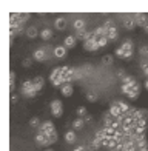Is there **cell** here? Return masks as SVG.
I'll return each instance as SVG.
<instances>
[{"mask_svg": "<svg viewBox=\"0 0 148 151\" xmlns=\"http://www.w3.org/2000/svg\"><path fill=\"white\" fill-rule=\"evenodd\" d=\"M39 133L48 137V143H50V145H52V143L57 142V133H56L54 123H52L51 120L43 122L42 125H40V128H39Z\"/></svg>", "mask_w": 148, "mask_h": 151, "instance_id": "cell-1", "label": "cell"}, {"mask_svg": "<svg viewBox=\"0 0 148 151\" xmlns=\"http://www.w3.org/2000/svg\"><path fill=\"white\" fill-rule=\"evenodd\" d=\"M20 93H22L23 97H36L39 91L32 85V80H25L22 83V88H20Z\"/></svg>", "mask_w": 148, "mask_h": 151, "instance_id": "cell-2", "label": "cell"}, {"mask_svg": "<svg viewBox=\"0 0 148 151\" xmlns=\"http://www.w3.org/2000/svg\"><path fill=\"white\" fill-rule=\"evenodd\" d=\"M97 36L94 34V36L91 37V39H88L86 42H83V48L86 51H91V52H94V51H97L99 50V45H97Z\"/></svg>", "mask_w": 148, "mask_h": 151, "instance_id": "cell-3", "label": "cell"}, {"mask_svg": "<svg viewBox=\"0 0 148 151\" xmlns=\"http://www.w3.org/2000/svg\"><path fill=\"white\" fill-rule=\"evenodd\" d=\"M51 113L54 117H60L63 113V104L60 100H52L51 102Z\"/></svg>", "mask_w": 148, "mask_h": 151, "instance_id": "cell-4", "label": "cell"}, {"mask_svg": "<svg viewBox=\"0 0 148 151\" xmlns=\"http://www.w3.org/2000/svg\"><path fill=\"white\" fill-rule=\"evenodd\" d=\"M134 19H136L137 26H142V28H147V26H148V16L144 14V12H139V14H136V16H134Z\"/></svg>", "mask_w": 148, "mask_h": 151, "instance_id": "cell-5", "label": "cell"}, {"mask_svg": "<svg viewBox=\"0 0 148 151\" xmlns=\"http://www.w3.org/2000/svg\"><path fill=\"white\" fill-rule=\"evenodd\" d=\"M73 85L71 83H65V85H62L60 86V93H62V96L63 97H70V96H73Z\"/></svg>", "mask_w": 148, "mask_h": 151, "instance_id": "cell-6", "label": "cell"}, {"mask_svg": "<svg viewBox=\"0 0 148 151\" xmlns=\"http://www.w3.org/2000/svg\"><path fill=\"white\" fill-rule=\"evenodd\" d=\"M136 25H137V23H136V19H134V16H133V17H125V20H124L125 29L131 31V29H134V26H136Z\"/></svg>", "mask_w": 148, "mask_h": 151, "instance_id": "cell-7", "label": "cell"}, {"mask_svg": "<svg viewBox=\"0 0 148 151\" xmlns=\"http://www.w3.org/2000/svg\"><path fill=\"white\" fill-rule=\"evenodd\" d=\"M65 140H66V143H70V145L76 143V140H77L76 131H74V129H70V131H66V134H65Z\"/></svg>", "mask_w": 148, "mask_h": 151, "instance_id": "cell-8", "label": "cell"}, {"mask_svg": "<svg viewBox=\"0 0 148 151\" xmlns=\"http://www.w3.org/2000/svg\"><path fill=\"white\" fill-rule=\"evenodd\" d=\"M66 54H68V51H66L65 46H56V48H54V56H56L57 59H65Z\"/></svg>", "mask_w": 148, "mask_h": 151, "instance_id": "cell-9", "label": "cell"}, {"mask_svg": "<svg viewBox=\"0 0 148 151\" xmlns=\"http://www.w3.org/2000/svg\"><path fill=\"white\" fill-rule=\"evenodd\" d=\"M36 143L39 147H50V143H48V137L46 136H43V134H37L36 136Z\"/></svg>", "mask_w": 148, "mask_h": 151, "instance_id": "cell-10", "label": "cell"}, {"mask_svg": "<svg viewBox=\"0 0 148 151\" xmlns=\"http://www.w3.org/2000/svg\"><path fill=\"white\" fill-rule=\"evenodd\" d=\"M76 36H68V37H66L65 40H63V46L66 48V50H68V48H74V46H76Z\"/></svg>", "mask_w": 148, "mask_h": 151, "instance_id": "cell-11", "label": "cell"}, {"mask_svg": "<svg viewBox=\"0 0 148 151\" xmlns=\"http://www.w3.org/2000/svg\"><path fill=\"white\" fill-rule=\"evenodd\" d=\"M43 83H45V79L42 77V76H37V77L32 79V85H34V88L37 91H40L43 88Z\"/></svg>", "mask_w": 148, "mask_h": 151, "instance_id": "cell-12", "label": "cell"}, {"mask_svg": "<svg viewBox=\"0 0 148 151\" xmlns=\"http://www.w3.org/2000/svg\"><path fill=\"white\" fill-rule=\"evenodd\" d=\"M32 59L34 60H37V62H43L45 59H46V54H45V50H36L34 51V54H32Z\"/></svg>", "mask_w": 148, "mask_h": 151, "instance_id": "cell-13", "label": "cell"}, {"mask_svg": "<svg viewBox=\"0 0 148 151\" xmlns=\"http://www.w3.org/2000/svg\"><path fill=\"white\" fill-rule=\"evenodd\" d=\"M110 114L113 116L114 119H117L119 116H122V111H120V108L117 106V104H111L110 105Z\"/></svg>", "mask_w": 148, "mask_h": 151, "instance_id": "cell-14", "label": "cell"}, {"mask_svg": "<svg viewBox=\"0 0 148 151\" xmlns=\"http://www.w3.org/2000/svg\"><path fill=\"white\" fill-rule=\"evenodd\" d=\"M139 94H140V85L137 83V85L134 86V88H133V90H131L128 94H126V97L131 99V100H134V99H137V97H139Z\"/></svg>", "mask_w": 148, "mask_h": 151, "instance_id": "cell-15", "label": "cell"}, {"mask_svg": "<svg viewBox=\"0 0 148 151\" xmlns=\"http://www.w3.org/2000/svg\"><path fill=\"white\" fill-rule=\"evenodd\" d=\"M54 26H56L57 29L63 31V29L66 28V19H65V17H57L56 22H54Z\"/></svg>", "mask_w": 148, "mask_h": 151, "instance_id": "cell-16", "label": "cell"}, {"mask_svg": "<svg viewBox=\"0 0 148 151\" xmlns=\"http://www.w3.org/2000/svg\"><path fill=\"white\" fill-rule=\"evenodd\" d=\"M117 37H119V32H117V28H116V26L110 28V29H108V36H106V39H108L110 42H114V40H116Z\"/></svg>", "mask_w": 148, "mask_h": 151, "instance_id": "cell-17", "label": "cell"}, {"mask_svg": "<svg viewBox=\"0 0 148 151\" xmlns=\"http://www.w3.org/2000/svg\"><path fill=\"white\" fill-rule=\"evenodd\" d=\"M62 73H63V66H57L56 70L50 74V80H51V82H54L57 77H60V76H62Z\"/></svg>", "mask_w": 148, "mask_h": 151, "instance_id": "cell-18", "label": "cell"}, {"mask_svg": "<svg viewBox=\"0 0 148 151\" xmlns=\"http://www.w3.org/2000/svg\"><path fill=\"white\" fill-rule=\"evenodd\" d=\"M86 28V22L83 19H77L76 22H74V29L76 31H83Z\"/></svg>", "mask_w": 148, "mask_h": 151, "instance_id": "cell-19", "label": "cell"}, {"mask_svg": "<svg viewBox=\"0 0 148 151\" xmlns=\"http://www.w3.org/2000/svg\"><path fill=\"white\" fill-rule=\"evenodd\" d=\"M114 120H116V119H114L110 113H105V114H103V125H105V127H113Z\"/></svg>", "mask_w": 148, "mask_h": 151, "instance_id": "cell-20", "label": "cell"}, {"mask_svg": "<svg viewBox=\"0 0 148 151\" xmlns=\"http://www.w3.org/2000/svg\"><path fill=\"white\" fill-rule=\"evenodd\" d=\"M26 36H28L29 39H36L39 36V29L36 28V26H29V28H26Z\"/></svg>", "mask_w": 148, "mask_h": 151, "instance_id": "cell-21", "label": "cell"}, {"mask_svg": "<svg viewBox=\"0 0 148 151\" xmlns=\"http://www.w3.org/2000/svg\"><path fill=\"white\" fill-rule=\"evenodd\" d=\"M113 62H114L113 54H106V56L102 57V65H103V66H111V65H113Z\"/></svg>", "mask_w": 148, "mask_h": 151, "instance_id": "cell-22", "label": "cell"}, {"mask_svg": "<svg viewBox=\"0 0 148 151\" xmlns=\"http://www.w3.org/2000/svg\"><path fill=\"white\" fill-rule=\"evenodd\" d=\"M120 48H122V50L126 52V51H133L134 50V45H133V42H131L130 39H126V40H124V43H122V46H120Z\"/></svg>", "mask_w": 148, "mask_h": 151, "instance_id": "cell-23", "label": "cell"}, {"mask_svg": "<svg viewBox=\"0 0 148 151\" xmlns=\"http://www.w3.org/2000/svg\"><path fill=\"white\" fill-rule=\"evenodd\" d=\"M94 34H96L97 37H106V36H108V29H106L105 26H99V28H96Z\"/></svg>", "mask_w": 148, "mask_h": 151, "instance_id": "cell-24", "label": "cell"}, {"mask_svg": "<svg viewBox=\"0 0 148 151\" xmlns=\"http://www.w3.org/2000/svg\"><path fill=\"white\" fill-rule=\"evenodd\" d=\"M14 85H16V73L9 71V93H14Z\"/></svg>", "mask_w": 148, "mask_h": 151, "instance_id": "cell-25", "label": "cell"}, {"mask_svg": "<svg viewBox=\"0 0 148 151\" xmlns=\"http://www.w3.org/2000/svg\"><path fill=\"white\" fill-rule=\"evenodd\" d=\"M40 37H42L43 40H51L52 31H51L50 28H45V29H42V32H40Z\"/></svg>", "mask_w": 148, "mask_h": 151, "instance_id": "cell-26", "label": "cell"}, {"mask_svg": "<svg viewBox=\"0 0 148 151\" xmlns=\"http://www.w3.org/2000/svg\"><path fill=\"white\" fill-rule=\"evenodd\" d=\"M83 123H85V120L82 119V117H77L76 120L73 122V128H76V129H80L83 127Z\"/></svg>", "mask_w": 148, "mask_h": 151, "instance_id": "cell-27", "label": "cell"}, {"mask_svg": "<svg viewBox=\"0 0 148 151\" xmlns=\"http://www.w3.org/2000/svg\"><path fill=\"white\" fill-rule=\"evenodd\" d=\"M116 104H117V106L120 108V111H122V114H126V113L130 111V106L126 105L125 102H116Z\"/></svg>", "mask_w": 148, "mask_h": 151, "instance_id": "cell-28", "label": "cell"}, {"mask_svg": "<svg viewBox=\"0 0 148 151\" xmlns=\"http://www.w3.org/2000/svg\"><path fill=\"white\" fill-rule=\"evenodd\" d=\"M40 119L39 117H31V120H29V127L31 128H40Z\"/></svg>", "mask_w": 148, "mask_h": 151, "instance_id": "cell-29", "label": "cell"}, {"mask_svg": "<svg viewBox=\"0 0 148 151\" xmlns=\"http://www.w3.org/2000/svg\"><path fill=\"white\" fill-rule=\"evenodd\" d=\"M108 42H110V40L106 39V37H99V39H97V45H99V48L106 46V45H108Z\"/></svg>", "mask_w": 148, "mask_h": 151, "instance_id": "cell-30", "label": "cell"}, {"mask_svg": "<svg viewBox=\"0 0 148 151\" xmlns=\"http://www.w3.org/2000/svg\"><path fill=\"white\" fill-rule=\"evenodd\" d=\"M86 100H88V102H96L97 100V94L93 93V91H88V93H86Z\"/></svg>", "mask_w": 148, "mask_h": 151, "instance_id": "cell-31", "label": "cell"}, {"mask_svg": "<svg viewBox=\"0 0 148 151\" xmlns=\"http://www.w3.org/2000/svg\"><path fill=\"white\" fill-rule=\"evenodd\" d=\"M139 52H140V56H142L144 59H148V45H144L139 50Z\"/></svg>", "mask_w": 148, "mask_h": 151, "instance_id": "cell-32", "label": "cell"}, {"mask_svg": "<svg viewBox=\"0 0 148 151\" xmlns=\"http://www.w3.org/2000/svg\"><path fill=\"white\" fill-rule=\"evenodd\" d=\"M29 17H31V14H20V17H19V23L20 25H23V22H26V20H29Z\"/></svg>", "mask_w": 148, "mask_h": 151, "instance_id": "cell-33", "label": "cell"}, {"mask_svg": "<svg viewBox=\"0 0 148 151\" xmlns=\"http://www.w3.org/2000/svg\"><path fill=\"white\" fill-rule=\"evenodd\" d=\"M77 116L83 119L85 116H86V108H85V106H80V108H77Z\"/></svg>", "mask_w": 148, "mask_h": 151, "instance_id": "cell-34", "label": "cell"}, {"mask_svg": "<svg viewBox=\"0 0 148 151\" xmlns=\"http://www.w3.org/2000/svg\"><path fill=\"white\" fill-rule=\"evenodd\" d=\"M116 56L119 59H125V51L122 50V48H117V50H116Z\"/></svg>", "mask_w": 148, "mask_h": 151, "instance_id": "cell-35", "label": "cell"}, {"mask_svg": "<svg viewBox=\"0 0 148 151\" xmlns=\"http://www.w3.org/2000/svg\"><path fill=\"white\" fill-rule=\"evenodd\" d=\"M22 65H23L25 68H29V66H31V59H23Z\"/></svg>", "mask_w": 148, "mask_h": 151, "instance_id": "cell-36", "label": "cell"}, {"mask_svg": "<svg viewBox=\"0 0 148 151\" xmlns=\"http://www.w3.org/2000/svg\"><path fill=\"white\" fill-rule=\"evenodd\" d=\"M142 70H144V74L148 77V63H147V62H144V63H142Z\"/></svg>", "mask_w": 148, "mask_h": 151, "instance_id": "cell-37", "label": "cell"}, {"mask_svg": "<svg viewBox=\"0 0 148 151\" xmlns=\"http://www.w3.org/2000/svg\"><path fill=\"white\" fill-rule=\"evenodd\" d=\"M117 76H119V77H120V80H124V79L126 77V76H125V73H124L122 70H119V71H117Z\"/></svg>", "mask_w": 148, "mask_h": 151, "instance_id": "cell-38", "label": "cell"}, {"mask_svg": "<svg viewBox=\"0 0 148 151\" xmlns=\"http://www.w3.org/2000/svg\"><path fill=\"white\" fill-rule=\"evenodd\" d=\"M16 102H17V96L12 93V94H11V104H16Z\"/></svg>", "mask_w": 148, "mask_h": 151, "instance_id": "cell-39", "label": "cell"}, {"mask_svg": "<svg viewBox=\"0 0 148 151\" xmlns=\"http://www.w3.org/2000/svg\"><path fill=\"white\" fill-rule=\"evenodd\" d=\"M74 151H88V150H86V147L80 145V147H76V150H74Z\"/></svg>", "mask_w": 148, "mask_h": 151, "instance_id": "cell-40", "label": "cell"}, {"mask_svg": "<svg viewBox=\"0 0 148 151\" xmlns=\"http://www.w3.org/2000/svg\"><path fill=\"white\" fill-rule=\"evenodd\" d=\"M83 120H85V122H91V116H88V114H86L85 117H83Z\"/></svg>", "mask_w": 148, "mask_h": 151, "instance_id": "cell-41", "label": "cell"}, {"mask_svg": "<svg viewBox=\"0 0 148 151\" xmlns=\"http://www.w3.org/2000/svg\"><path fill=\"white\" fill-rule=\"evenodd\" d=\"M145 88H147V90H148V79L145 80Z\"/></svg>", "mask_w": 148, "mask_h": 151, "instance_id": "cell-42", "label": "cell"}, {"mask_svg": "<svg viewBox=\"0 0 148 151\" xmlns=\"http://www.w3.org/2000/svg\"><path fill=\"white\" fill-rule=\"evenodd\" d=\"M45 151H54V150H45Z\"/></svg>", "mask_w": 148, "mask_h": 151, "instance_id": "cell-43", "label": "cell"}, {"mask_svg": "<svg viewBox=\"0 0 148 151\" xmlns=\"http://www.w3.org/2000/svg\"><path fill=\"white\" fill-rule=\"evenodd\" d=\"M145 31H147V32H148V26H147V28H145Z\"/></svg>", "mask_w": 148, "mask_h": 151, "instance_id": "cell-44", "label": "cell"}, {"mask_svg": "<svg viewBox=\"0 0 148 151\" xmlns=\"http://www.w3.org/2000/svg\"><path fill=\"white\" fill-rule=\"evenodd\" d=\"M116 151H119V150H116Z\"/></svg>", "mask_w": 148, "mask_h": 151, "instance_id": "cell-45", "label": "cell"}, {"mask_svg": "<svg viewBox=\"0 0 148 151\" xmlns=\"http://www.w3.org/2000/svg\"><path fill=\"white\" fill-rule=\"evenodd\" d=\"M147 151H148V150H147Z\"/></svg>", "mask_w": 148, "mask_h": 151, "instance_id": "cell-46", "label": "cell"}]
</instances>
